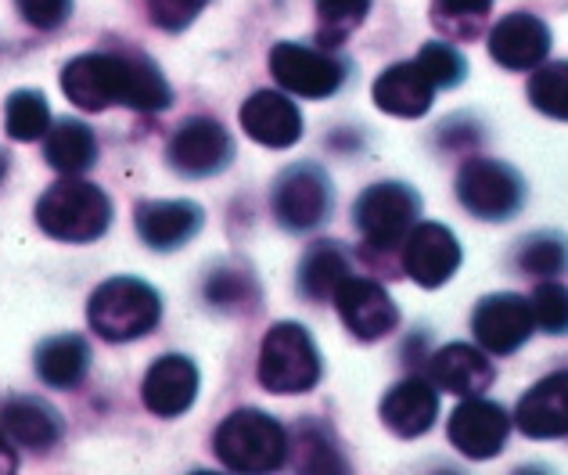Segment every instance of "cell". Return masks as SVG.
I'll use <instances>...</instances> for the list:
<instances>
[{
  "instance_id": "obj_34",
  "label": "cell",
  "mask_w": 568,
  "mask_h": 475,
  "mask_svg": "<svg viewBox=\"0 0 568 475\" xmlns=\"http://www.w3.org/2000/svg\"><path fill=\"white\" fill-rule=\"evenodd\" d=\"M209 0H148V11H152V22L166 33H176V29H187L194 19L202 14V8Z\"/></svg>"
},
{
  "instance_id": "obj_28",
  "label": "cell",
  "mask_w": 568,
  "mask_h": 475,
  "mask_svg": "<svg viewBox=\"0 0 568 475\" xmlns=\"http://www.w3.org/2000/svg\"><path fill=\"white\" fill-rule=\"evenodd\" d=\"M529 101L550 119H568V62L540 69L529 83Z\"/></svg>"
},
{
  "instance_id": "obj_3",
  "label": "cell",
  "mask_w": 568,
  "mask_h": 475,
  "mask_svg": "<svg viewBox=\"0 0 568 475\" xmlns=\"http://www.w3.org/2000/svg\"><path fill=\"white\" fill-rule=\"evenodd\" d=\"M37 224L54 242L83 245L109 231L112 202L101 188L87 181H58L37 202Z\"/></svg>"
},
{
  "instance_id": "obj_17",
  "label": "cell",
  "mask_w": 568,
  "mask_h": 475,
  "mask_svg": "<svg viewBox=\"0 0 568 475\" xmlns=\"http://www.w3.org/2000/svg\"><path fill=\"white\" fill-rule=\"evenodd\" d=\"M202 224H205L202 205H194L187 199L141 202L138 210H133V228H138L141 242L159 249V252H170V249L187 245L191 238L202 231Z\"/></svg>"
},
{
  "instance_id": "obj_22",
  "label": "cell",
  "mask_w": 568,
  "mask_h": 475,
  "mask_svg": "<svg viewBox=\"0 0 568 475\" xmlns=\"http://www.w3.org/2000/svg\"><path fill=\"white\" fill-rule=\"evenodd\" d=\"M0 425L8 428V436L37 454H48L58 439H62V418L58 411L40 396H14L0 407Z\"/></svg>"
},
{
  "instance_id": "obj_14",
  "label": "cell",
  "mask_w": 568,
  "mask_h": 475,
  "mask_svg": "<svg viewBox=\"0 0 568 475\" xmlns=\"http://www.w3.org/2000/svg\"><path fill=\"white\" fill-rule=\"evenodd\" d=\"M507 428H511L507 411L478 396H468L450 414V443L465 457H475V462H486V457L500 454V447L507 443Z\"/></svg>"
},
{
  "instance_id": "obj_29",
  "label": "cell",
  "mask_w": 568,
  "mask_h": 475,
  "mask_svg": "<svg viewBox=\"0 0 568 475\" xmlns=\"http://www.w3.org/2000/svg\"><path fill=\"white\" fill-rule=\"evenodd\" d=\"M205 300L216 310H248L256 303V281L242 271H213L205 281Z\"/></svg>"
},
{
  "instance_id": "obj_36",
  "label": "cell",
  "mask_w": 568,
  "mask_h": 475,
  "mask_svg": "<svg viewBox=\"0 0 568 475\" xmlns=\"http://www.w3.org/2000/svg\"><path fill=\"white\" fill-rule=\"evenodd\" d=\"M436 4L450 14V19H483V14L493 8V0H436Z\"/></svg>"
},
{
  "instance_id": "obj_21",
  "label": "cell",
  "mask_w": 568,
  "mask_h": 475,
  "mask_svg": "<svg viewBox=\"0 0 568 475\" xmlns=\"http://www.w3.org/2000/svg\"><path fill=\"white\" fill-rule=\"evenodd\" d=\"M439 87L428 80V72L422 69V62H399L388 65L382 77L375 80V101L378 109L399 119H417L432 109V98H436Z\"/></svg>"
},
{
  "instance_id": "obj_11",
  "label": "cell",
  "mask_w": 568,
  "mask_h": 475,
  "mask_svg": "<svg viewBox=\"0 0 568 475\" xmlns=\"http://www.w3.org/2000/svg\"><path fill=\"white\" fill-rule=\"evenodd\" d=\"M335 306H338L342 324H346L356 338H364V343H375V338L388 335L399 321L396 303L388 300V292L378 281L353 277V274L338 285Z\"/></svg>"
},
{
  "instance_id": "obj_18",
  "label": "cell",
  "mask_w": 568,
  "mask_h": 475,
  "mask_svg": "<svg viewBox=\"0 0 568 475\" xmlns=\"http://www.w3.org/2000/svg\"><path fill=\"white\" fill-rule=\"evenodd\" d=\"M242 130L263 148H292L303 138V115L284 94L256 91L242 105Z\"/></svg>"
},
{
  "instance_id": "obj_5",
  "label": "cell",
  "mask_w": 568,
  "mask_h": 475,
  "mask_svg": "<svg viewBox=\"0 0 568 475\" xmlns=\"http://www.w3.org/2000/svg\"><path fill=\"white\" fill-rule=\"evenodd\" d=\"M256 375L263 382V390L277 396L310 393L321 382V353L303 324L281 321L266 332L260 346Z\"/></svg>"
},
{
  "instance_id": "obj_20",
  "label": "cell",
  "mask_w": 568,
  "mask_h": 475,
  "mask_svg": "<svg viewBox=\"0 0 568 475\" xmlns=\"http://www.w3.org/2000/svg\"><path fill=\"white\" fill-rule=\"evenodd\" d=\"M439 418V393L432 390L425 378H407L393 385L382 400V422L393 428L396 436L414 439L425 436Z\"/></svg>"
},
{
  "instance_id": "obj_27",
  "label": "cell",
  "mask_w": 568,
  "mask_h": 475,
  "mask_svg": "<svg viewBox=\"0 0 568 475\" xmlns=\"http://www.w3.org/2000/svg\"><path fill=\"white\" fill-rule=\"evenodd\" d=\"M4 127L11 141H37L51 130V105L40 91H14L4 109Z\"/></svg>"
},
{
  "instance_id": "obj_7",
  "label": "cell",
  "mask_w": 568,
  "mask_h": 475,
  "mask_svg": "<svg viewBox=\"0 0 568 475\" xmlns=\"http://www.w3.org/2000/svg\"><path fill=\"white\" fill-rule=\"evenodd\" d=\"M422 213V199L407 184H375L356 199V228L375 249H396Z\"/></svg>"
},
{
  "instance_id": "obj_10",
  "label": "cell",
  "mask_w": 568,
  "mask_h": 475,
  "mask_svg": "<svg viewBox=\"0 0 568 475\" xmlns=\"http://www.w3.org/2000/svg\"><path fill=\"white\" fill-rule=\"evenodd\" d=\"M271 72L284 91L298 98H332L346 80V65L338 58L303 43H277L271 51Z\"/></svg>"
},
{
  "instance_id": "obj_1",
  "label": "cell",
  "mask_w": 568,
  "mask_h": 475,
  "mask_svg": "<svg viewBox=\"0 0 568 475\" xmlns=\"http://www.w3.org/2000/svg\"><path fill=\"white\" fill-rule=\"evenodd\" d=\"M62 91L83 112L126 105L138 112L170 109L173 91L152 58L138 51H94L77 54L62 69Z\"/></svg>"
},
{
  "instance_id": "obj_2",
  "label": "cell",
  "mask_w": 568,
  "mask_h": 475,
  "mask_svg": "<svg viewBox=\"0 0 568 475\" xmlns=\"http://www.w3.org/2000/svg\"><path fill=\"white\" fill-rule=\"evenodd\" d=\"M162 317L159 292L141 277H109L91 292L87 321L104 343H133L148 335Z\"/></svg>"
},
{
  "instance_id": "obj_38",
  "label": "cell",
  "mask_w": 568,
  "mask_h": 475,
  "mask_svg": "<svg viewBox=\"0 0 568 475\" xmlns=\"http://www.w3.org/2000/svg\"><path fill=\"white\" fill-rule=\"evenodd\" d=\"M4 173H8V155L0 152V181H4Z\"/></svg>"
},
{
  "instance_id": "obj_26",
  "label": "cell",
  "mask_w": 568,
  "mask_h": 475,
  "mask_svg": "<svg viewBox=\"0 0 568 475\" xmlns=\"http://www.w3.org/2000/svg\"><path fill=\"white\" fill-rule=\"evenodd\" d=\"M349 277V263L346 256L332 245V242H321L306 252L303 266H298V292L306 295L313 303H324V300H335V292L342 281Z\"/></svg>"
},
{
  "instance_id": "obj_9",
  "label": "cell",
  "mask_w": 568,
  "mask_h": 475,
  "mask_svg": "<svg viewBox=\"0 0 568 475\" xmlns=\"http://www.w3.org/2000/svg\"><path fill=\"white\" fill-rule=\"evenodd\" d=\"M327 210H332V184L321 166H292L281 173V181L274 188V216L281 220V228L288 231H313L324 224Z\"/></svg>"
},
{
  "instance_id": "obj_30",
  "label": "cell",
  "mask_w": 568,
  "mask_h": 475,
  "mask_svg": "<svg viewBox=\"0 0 568 475\" xmlns=\"http://www.w3.org/2000/svg\"><path fill=\"white\" fill-rule=\"evenodd\" d=\"M565 263H568V249H565L561 238H555V234H536V238H529V242L518 249V266L526 274H536V277L561 274Z\"/></svg>"
},
{
  "instance_id": "obj_33",
  "label": "cell",
  "mask_w": 568,
  "mask_h": 475,
  "mask_svg": "<svg viewBox=\"0 0 568 475\" xmlns=\"http://www.w3.org/2000/svg\"><path fill=\"white\" fill-rule=\"evenodd\" d=\"M313 4H317L324 29H332L335 37H342V33H349L353 26L364 22L371 0H313Z\"/></svg>"
},
{
  "instance_id": "obj_16",
  "label": "cell",
  "mask_w": 568,
  "mask_h": 475,
  "mask_svg": "<svg viewBox=\"0 0 568 475\" xmlns=\"http://www.w3.org/2000/svg\"><path fill=\"white\" fill-rule=\"evenodd\" d=\"M489 54L493 62L515 72L540 69L544 58L550 54V29L536 19V14L515 11L493 26L489 33Z\"/></svg>"
},
{
  "instance_id": "obj_4",
  "label": "cell",
  "mask_w": 568,
  "mask_h": 475,
  "mask_svg": "<svg viewBox=\"0 0 568 475\" xmlns=\"http://www.w3.org/2000/svg\"><path fill=\"white\" fill-rule=\"evenodd\" d=\"M216 457L231 472H274L288 462V433L263 411H234L213 436Z\"/></svg>"
},
{
  "instance_id": "obj_32",
  "label": "cell",
  "mask_w": 568,
  "mask_h": 475,
  "mask_svg": "<svg viewBox=\"0 0 568 475\" xmlns=\"http://www.w3.org/2000/svg\"><path fill=\"white\" fill-rule=\"evenodd\" d=\"M417 62H422V69L428 72V80L436 87H457L468 72L460 51H454L450 43H439V40L425 43L422 54H417Z\"/></svg>"
},
{
  "instance_id": "obj_31",
  "label": "cell",
  "mask_w": 568,
  "mask_h": 475,
  "mask_svg": "<svg viewBox=\"0 0 568 475\" xmlns=\"http://www.w3.org/2000/svg\"><path fill=\"white\" fill-rule=\"evenodd\" d=\"M529 310H532V321L540 324L544 332L550 335L568 332V289L558 285V281H544V285L532 292Z\"/></svg>"
},
{
  "instance_id": "obj_8",
  "label": "cell",
  "mask_w": 568,
  "mask_h": 475,
  "mask_svg": "<svg viewBox=\"0 0 568 475\" xmlns=\"http://www.w3.org/2000/svg\"><path fill=\"white\" fill-rule=\"evenodd\" d=\"M166 159L181 176H216L220 170L231 166L234 141L227 127L216 123V119L194 115L176 127L166 144Z\"/></svg>"
},
{
  "instance_id": "obj_25",
  "label": "cell",
  "mask_w": 568,
  "mask_h": 475,
  "mask_svg": "<svg viewBox=\"0 0 568 475\" xmlns=\"http://www.w3.org/2000/svg\"><path fill=\"white\" fill-rule=\"evenodd\" d=\"M91 367V346L83 335H54L43 338L37 350V375L51 390H72Z\"/></svg>"
},
{
  "instance_id": "obj_12",
  "label": "cell",
  "mask_w": 568,
  "mask_h": 475,
  "mask_svg": "<svg viewBox=\"0 0 568 475\" xmlns=\"http://www.w3.org/2000/svg\"><path fill=\"white\" fill-rule=\"evenodd\" d=\"M403 266L422 289L446 285L460 266V245L454 231L443 224H414L403 238Z\"/></svg>"
},
{
  "instance_id": "obj_35",
  "label": "cell",
  "mask_w": 568,
  "mask_h": 475,
  "mask_svg": "<svg viewBox=\"0 0 568 475\" xmlns=\"http://www.w3.org/2000/svg\"><path fill=\"white\" fill-rule=\"evenodd\" d=\"M22 19L33 29H58L72 11V0H14Z\"/></svg>"
},
{
  "instance_id": "obj_23",
  "label": "cell",
  "mask_w": 568,
  "mask_h": 475,
  "mask_svg": "<svg viewBox=\"0 0 568 475\" xmlns=\"http://www.w3.org/2000/svg\"><path fill=\"white\" fill-rule=\"evenodd\" d=\"M432 382L454 396H478L483 390H489L493 364L486 361L483 350L454 343L432 356Z\"/></svg>"
},
{
  "instance_id": "obj_37",
  "label": "cell",
  "mask_w": 568,
  "mask_h": 475,
  "mask_svg": "<svg viewBox=\"0 0 568 475\" xmlns=\"http://www.w3.org/2000/svg\"><path fill=\"white\" fill-rule=\"evenodd\" d=\"M14 468H19V457H14V447H11L8 428L0 425V475H11Z\"/></svg>"
},
{
  "instance_id": "obj_15",
  "label": "cell",
  "mask_w": 568,
  "mask_h": 475,
  "mask_svg": "<svg viewBox=\"0 0 568 475\" xmlns=\"http://www.w3.org/2000/svg\"><path fill=\"white\" fill-rule=\"evenodd\" d=\"M194 396H199V367L181 353L159 356L141 382L144 407L159 414V418H176V414H184L194 404Z\"/></svg>"
},
{
  "instance_id": "obj_13",
  "label": "cell",
  "mask_w": 568,
  "mask_h": 475,
  "mask_svg": "<svg viewBox=\"0 0 568 475\" xmlns=\"http://www.w3.org/2000/svg\"><path fill=\"white\" fill-rule=\"evenodd\" d=\"M532 324L536 321H532L529 300H521L515 292L486 295V300L475 306V317H471L478 346L489 353H515L532 335Z\"/></svg>"
},
{
  "instance_id": "obj_19",
  "label": "cell",
  "mask_w": 568,
  "mask_h": 475,
  "mask_svg": "<svg viewBox=\"0 0 568 475\" xmlns=\"http://www.w3.org/2000/svg\"><path fill=\"white\" fill-rule=\"evenodd\" d=\"M518 428L532 439H555L568 433V371L547 375L521 396L515 411Z\"/></svg>"
},
{
  "instance_id": "obj_24",
  "label": "cell",
  "mask_w": 568,
  "mask_h": 475,
  "mask_svg": "<svg viewBox=\"0 0 568 475\" xmlns=\"http://www.w3.org/2000/svg\"><path fill=\"white\" fill-rule=\"evenodd\" d=\"M43 159H48L58 173L80 176L98 162V138L80 119H58V123H51V130L43 133Z\"/></svg>"
},
{
  "instance_id": "obj_6",
  "label": "cell",
  "mask_w": 568,
  "mask_h": 475,
  "mask_svg": "<svg viewBox=\"0 0 568 475\" xmlns=\"http://www.w3.org/2000/svg\"><path fill=\"white\" fill-rule=\"evenodd\" d=\"M457 199L478 220H507L518 213L526 188L521 176L497 159H468L457 173Z\"/></svg>"
}]
</instances>
